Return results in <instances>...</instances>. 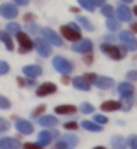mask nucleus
Returning <instances> with one entry per match:
<instances>
[{
    "label": "nucleus",
    "instance_id": "nucleus-34",
    "mask_svg": "<svg viewBox=\"0 0 137 149\" xmlns=\"http://www.w3.org/2000/svg\"><path fill=\"white\" fill-rule=\"evenodd\" d=\"M9 130V121L0 118V132H7Z\"/></svg>",
    "mask_w": 137,
    "mask_h": 149
},
{
    "label": "nucleus",
    "instance_id": "nucleus-44",
    "mask_svg": "<svg viewBox=\"0 0 137 149\" xmlns=\"http://www.w3.org/2000/svg\"><path fill=\"white\" fill-rule=\"evenodd\" d=\"M25 21H27V23L30 25V23L34 21V14H30V13H28V14H25Z\"/></svg>",
    "mask_w": 137,
    "mask_h": 149
},
{
    "label": "nucleus",
    "instance_id": "nucleus-49",
    "mask_svg": "<svg viewBox=\"0 0 137 149\" xmlns=\"http://www.w3.org/2000/svg\"><path fill=\"white\" fill-rule=\"evenodd\" d=\"M132 30H134V32H137V23H134V25H132Z\"/></svg>",
    "mask_w": 137,
    "mask_h": 149
},
{
    "label": "nucleus",
    "instance_id": "nucleus-35",
    "mask_svg": "<svg viewBox=\"0 0 137 149\" xmlns=\"http://www.w3.org/2000/svg\"><path fill=\"white\" fill-rule=\"evenodd\" d=\"M127 81H137V70L127 72Z\"/></svg>",
    "mask_w": 137,
    "mask_h": 149
},
{
    "label": "nucleus",
    "instance_id": "nucleus-22",
    "mask_svg": "<svg viewBox=\"0 0 137 149\" xmlns=\"http://www.w3.org/2000/svg\"><path fill=\"white\" fill-rule=\"evenodd\" d=\"M120 107H121V104H120V102H114V100L104 102V104L100 105V109H102L104 112H109V111H116V109H120Z\"/></svg>",
    "mask_w": 137,
    "mask_h": 149
},
{
    "label": "nucleus",
    "instance_id": "nucleus-18",
    "mask_svg": "<svg viewBox=\"0 0 137 149\" xmlns=\"http://www.w3.org/2000/svg\"><path fill=\"white\" fill-rule=\"evenodd\" d=\"M39 123H41L44 128H53V126L58 125V119H56L55 116H42V118H39Z\"/></svg>",
    "mask_w": 137,
    "mask_h": 149
},
{
    "label": "nucleus",
    "instance_id": "nucleus-11",
    "mask_svg": "<svg viewBox=\"0 0 137 149\" xmlns=\"http://www.w3.org/2000/svg\"><path fill=\"white\" fill-rule=\"evenodd\" d=\"M35 47H37L41 56H49L51 54V46L46 42V39H37L35 40Z\"/></svg>",
    "mask_w": 137,
    "mask_h": 149
},
{
    "label": "nucleus",
    "instance_id": "nucleus-52",
    "mask_svg": "<svg viewBox=\"0 0 137 149\" xmlns=\"http://www.w3.org/2000/svg\"><path fill=\"white\" fill-rule=\"evenodd\" d=\"M123 2H134V0H123Z\"/></svg>",
    "mask_w": 137,
    "mask_h": 149
},
{
    "label": "nucleus",
    "instance_id": "nucleus-3",
    "mask_svg": "<svg viewBox=\"0 0 137 149\" xmlns=\"http://www.w3.org/2000/svg\"><path fill=\"white\" fill-rule=\"evenodd\" d=\"M100 51L106 53V54H107L109 58H113V60H121V58H123V51L118 49V47L113 46V44H102V46H100Z\"/></svg>",
    "mask_w": 137,
    "mask_h": 149
},
{
    "label": "nucleus",
    "instance_id": "nucleus-36",
    "mask_svg": "<svg viewBox=\"0 0 137 149\" xmlns=\"http://www.w3.org/2000/svg\"><path fill=\"white\" fill-rule=\"evenodd\" d=\"M95 123H97V125H106V123H107V118H106V116L97 114V116H95Z\"/></svg>",
    "mask_w": 137,
    "mask_h": 149
},
{
    "label": "nucleus",
    "instance_id": "nucleus-8",
    "mask_svg": "<svg viewBox=\"0 0 137 149\" xmlns=\"http://www.w3.org/2000/svg\"><path fill=\"white\" fill-rule=\"evenodd\" d=\"M42 35H44V39H46L48 42H51V44H55V46H62V44H63L62 37H60L58 33H55L53 30H49V28H44V30H42Z\"/></svg>",
    "mask_w": 137,
    "mask_h": 149
},
{
    "label": "nucleus",
    "instance_id": "nucleus-7",
    "mask_svg": "<svg viewBox=\"0 0 137 149\" xmlns=\"http://www.w3.org/2000/svg\"><path fill=\"white\" fill-rule=\"evenodd\" d=\"M120 39L125 42V46H127V49H128V51L137 49V40H135L134 33H130V32H121V33H120Z\"/></svg>",
    "mask_w": 137,
    "mask_h": 149
},
{
    "label": "nucleus",
    "instance_id": "nucleus-9",
    "mask_svg": "<svg viewBox=\"0 0 137 149\" xmlns=\"http://www.w3.org/2000/svg\"><path fill=\"white\" fill-rule=\"evenodd\" d=\"M16 130H18L20 133H23V135H28V133L34 132V126H32V123L27 121V119H16Z\"/></svg>",
    "mask_w": 137,
    "mask_h": 149
},
{
    "label": "nucleus",
    "instance_id": "nucleus-27",
    "mask_svg": "<svg viewBox=\"0 0 137 149\" xmlns=\"http://www.w3.org/2000/svg\"><path fill=\"white\" fill-rule=\"evenodd\" d=\"M79 2V6L83 7V9H86V11H95V4H93V0H78Z\"/></svg>",
    "mask_w": 137,
    "mask_h": 149
},
{
    "label": "nucleus",
    "instance_id": "nucleus-10",
    "mask_svg": "<svg viewBox=\"0 0 137 149\" xmlns=\"http://www.w3.org/2000/svg\"><path fill=\"white\" fill-rule=\"evenodd\" d=\"M23 74H25L28 79H35V77H39L41 74H42V68L39 65H27L23 68Z\"/></svg>",
    "mask_w": 137,
    "mask_h": 149
},
{
    "label": "nucleus",
    "instance_id": "nucleus-28",
    "mask_svg": "<svg viewBox=\"0 0 137 149\" xmlns=\"http://www.w3.org/2000/svg\"><path fill=\"white\" fill-rule=\"evenodd\" d=\"M6 30H7V33H13V35H16V37L21 33V32H20L21 28H20V25H18V23H9Z\"/></svg>",
    "mask_w": 137,
    "mask_h": 149
},
{
    "label": "nucleus",
    "instance_id": "nucleus-40",
    "mask_svg": "<svg viewBox=\"0 0 137 149\" xmlns=\"http://www.w3.org/2000/svg\"><path fill=\"white\" fill-rule=\"evenodd\" d=\"M85 79H86L88 83H97V79H99V77H97V76H93V74H88V76H85Z\"/></svg>",
    "mask_w": 137,
    "mask_h": 149
},
{
    "label": "nucleus",
    "instance_id": "nucleus-50",
    "mask_svg": "<svg viewBox=\"0 0 137 149\" xmlns=\"http://www.w3.org/2000/svg\"><path fill=\"white\" fill-rule=\"evenodd\" d=\"M93 149H106V147H102V146H99V147H93Z\"/></svg>",
    "mask_w": 137,
    "mask_h": 149
},
{
    "label": "nucleus",
    "instance_id": "nucleus-41",
    "mask_svg": "<svg viewBox=\"0 0 137 149\" xmlns=\"http://www.w3.org/2000/svg\"><path fill=\"white\" fill-rule=\"evenodd\" d=\"M28 30H30L32 33H39V32H41V28H39L37 25H28Z\"/></svg>",
    "mask_w": 137,
    "mask_h": 149
},
{
    "label": "nucleus",
    "instance_id": "nucleus-46",
    "mask_svg": "<svg viewBox=\"0 0 137 149\" xmlns=\"http://www.w3.org/2000/svg\"><path fill=\"white\" fill-rule=\"evenodd\" d=\"M104 2H106V0H93V4H95V6H102V7L106 6Z\"/></svg>",
    "mask_w": 137,
    "mask_h": 149
},
{
    "label": "nucleus",
    "instance_id": "nucleus-38",
    "mask_svg": "<svg viewBox=\"0 0 137 149\" xmlns=\"http://www.w3.org/2000/svg\"><path fill=\"white\" fill-rule=\"evenodd\" d=\"M9 72V65L6 61H0V74H7Z\"/></svg>",
    "mask_w": 137,
    "mask_h": 149
},
{
    "label": "nucleus",
    "instance_id": "nucleus-25",
    "mask_svg": "<svg viewBox=\"0 0 137 149\" xmlns=\"http://www.w3.org/2000/svg\"><path fill=\"white\" fill-rule=\"evenodd\" d=\"M0 40L6 44V47H7L9 51H13V49H14V44H13V40H11V37H9V33H7V32H0Z\"/></svg>",
    "mask_w": 137,
    "mask_h": 149
},
{
    "label": "nucleus",
    "instance_id": "nucleus-6",
    "mask_svg": "<svg viewBox=\"0 0 137 149\" xmlns=\"http://www.w3.org/2000/svg\"><path fill=\"white\" fill-rule=\"evenodd\" d=\"M0 16L2 18H7V19H13L18 16V7L14 4H4L0 7Z\"/></svg>",
    "mask_w": 137,
    "mask_h": 149
},
{
    "label": "nucleus",
    "instance_id": "nucleus-24",
    "mask_svg": "<svg viewBox=\"0 0 137 149\" xmlns=\"http://www.w3.org/2000/svg\"><path fill=\"white\" fill-rule=\"evenodd\" d=\"M81 126H83L85 130H88V132H100V130H102L100 125H97L95 121H86V119L81 123Z\"/></svg>",
    "mask_w": 137,
    "mask_h": 149
},
{
    "label": "nucleus",
    "instance_id": "nucleus-4",
    "mask_svg": "<svg viewBox=\"0 0 137 149\" xmlns=\"http://www.w3.org/2000/svg\"><path fill=\"white\" fill-rule=\"evenodd\" d=\"M78 144V137L76 135H63L60 142H56V149H71Z\"/></svg>",
    "mask_w": 137,
    "mask_h": 149
},
{
    "label": "nucleus",
    "instance_id": "nucleus-1",
    "mask_svg": "<svg viewBox=\"0 0 137 149\" xmlns=\"http://www.w3.org/2000/svg\"><path fill=\"white\" fill-rule=\"evenodd\" d=\"M62 35L68 40H81V30L76 23H71V25H63L62 28Z\"/></svg>",
    "mask_w": 137,
    "mask_h": 149
},
{
    "label": "nucleus",
    "instance_id": "nucleus-12",
    "mask_svg": "<svg viewBox=\"0 0 137 149\" xmlns=\"http://www.w3.org/2000/svg\"><path fill=\"white\" fill-rule=\"evenodd\" d=\"M92 47H93L92 40H79L78 44L72 46V51H76V53H88V54H90Z\"/></svg>",
    "mask_w": 137,
    "mask_h": 149
},
{
    "label": "nucleus",
    "instance_id": "nucleus-39",
    "mask_svg": "<svg viewBox=\"0 0 137 149\" xmlns=\"http://www.w3.org/2000/svg\"><path fill=\"white\" fill-rule=\"evenodd\" d=\"M44 111H46V105H39V107H37V109L34 111V116H41V114H42Z\"/></svg>",
    "mask_w": 137,
    "mask_h": 149
},
{
    "label": "nucleus",
    "instance_id": "nucleus-26",
    "mask_svg": "<svg viewBox=\"0 0 137 149\" xmlns=\"http://www.w3.org/2000/svg\"><path fill=\"white\" fill-rule=\"evenodd\" d=\"M78 23H79L83 28H86L88 32H93V30H95V26L92 25V21H88V19H86V18H83V16H78Z\"/></svg>",
    "mask_w": 137,
    "mask_h": 149
},
{
    "label": "nucleus",
    "instance_id": "nucleus-29",
    "mask_svg": "<svg viewBox=\"0 0 137 149\" xmlns=\"http://www.w3.org/2000/svg\"><path fill=\"white\" fill-rule=\"evenodd\" d=\"M107 28H109V30H118V28H120V19L109 18V19H107Z\"/></svg>",
    "mask_w": 137,
    "mask_h": 149
},
{
    "label": "nucleus",
    "instance_id": "nucleus-30",
    "mask_svg": "<svg viewBox=\"0 0 137 149\" xmlns=\"http://www.w3.org/2000/svg\"><path fill=\"white\" fill-rule=\"evenodd\" d=\"M9 107H11V102H9L6 97L0 95V109H9Z\"/></svg>",
    "mask_w": 137,
    "mask_h": 149
},
{
    "label": "nucleus",
    "instance_id": "nucleus-33",
    "mask_svg": "<svg viewBox=\"0 0 137 149\" xmlns=\"http://www.w3.org/2000/svg\"><path fill=\"white\" fill-rule=\"evenodd\" d=\"M128 146L132 149H137V135H130L128 137Z\"/></svg>",
    "mask_w": 137,
    "mask_h": 149
},
{
    "label": "nucleus",
    "instance_id": "nucleus-20",
    "mask_svg": "<svg viewBox=\"0 0 137 149\" xmlns=\"http://www.w3.org/2000/svg\"><path fill=\"white\" fill-rule=\"evenodd\" d=\"M95 84H97L99 88H102V90H109V88L114 86V81H113L111 77H99Z\"/></svg>",
    "mask_w": 137,
    "mask_h": 149
},
{
    "label": "nucleus",
    "instance_id": "nucleus-45",
    "mask_svg": "<svg viewBox=\"0 0 137 149\" xmlns=\"http://www.w3.org/2000/svg\"><path fill=\"white\" fill-rule=\"evenodd\" d=\"M14 2H16L18 6H27V4H28V0H14Z\"/></svg>",
    "mask_w": 137,
    "mask_h": 149
},
{
    "label": "nucleus",
    "instance_id": "nucleus-17",
    "mask_svg": "<svg viewBox=\"0 0 137 149\" xmlns=\"http://www.w3.org/2000/svg\"><path fill=\"white\" fill-rule=\"evenodd\" d=\"M118 93H120L123 98H130V97L134 95V86H132L130 83H121V84L118 86Z\"/></svg>",
    "mask_w": 137,
    "mask_h": 149
},
{
    "label": "nucleus",
    "instance_id": "nucleus-19",
    "mask_svg": "<svg viewBox=\"0 0 137 149\" xmlns=\"http://www.w3.org/2000/svg\"><path fill=\"white\" fill-rule=\"evenodd\" d=\"M72 84H74L78 90H81V91H88V90H90V83H88L85 77H74V79H72Z\"/></svg>",
    "mask_w": 137,
    "mask_h": 149
},
{
    "label": "nucleus",
    "instance_id": "nucleus-32",
    "mask_svg": "<svg viewBox=\"0 0 137 149\" xmlns=\"http://www.w3.org/2000/svg\"><path fill=\"white\" fill-rule=\"evenodd\" d=\"M81 111H83L85 114H92V112H93V105H92V104H83V105H81Z\"/></svg>",
    "mask_w": 137,
    "mask_h": 149
},
{
    "label": "nucleus",
    "instance_id": "nucleus-2",
    "mask_svg": "<svg viewBox=\"0 0 137 149\" xmlns=\"http://www.w3.org/2000/svg\"><path fill=\"white\" fill-rule=\"evenodd\" d=\"M53 67H55L58 72H62L63 76H67V74H71V72H72V63L68 61L67 58H63V56H56V58H53Z\"/></svg>",
    "mask_w": 137,
    "mask_h": 149
},
{
    "label": "nucleus",
    "instance_id": "nucleus-13",
    "mask_svg": "<svg viewBox=\"0 0 137 149\" xmlns=\"http://www.w3.org/2000/svg\"><path fill=\"white\" fill-rule=\"evenodd\" d=\"M56 91V86L53 83H44L37 88V97H46V95H53Z\"/></svg>",
    "mask_w": 137,
    "mask_h": 149
},
{
    "label": "nucleus",
    "instance_id": "nucleus-5",
    "mask_svg": "<svg viewBox=\"0 0 137 149\" xmlns=\"http://www.w3.org/2000/svg\"><path fill=\"white\" fill-rule=\"evenodd\" d=\"M18 42L21 44V47H20V53H27V51H30L32 47H35V42H32V39L27 35V33H20L18 35Z\"/></svg>",
    "mask_w": 137,
    "mask_h": 149
},
{
    "label": "nucleus",
    "instance_id": "nucleus-51",
    "mask_svg": "<svg viewBox=\"0 0 137 149\" xmlns=\"http://www.w3.org/2000/svg\"><path fill=\"white\" fill-rule=\"evenodd\" d=\"M134 14H135V16H137V7H134Z\"/></svg>",
    "mask_w": 137,
    "mask_h": 149
},
{
    "label": "nucleus",
    "instance_id": "nucleus-43",
    "mask_svg": "<svg viewBox=\"0 0 137 149\" xmlns=\"http://www.w3.org/2000/svg\"><path fill=\"white\" fill-rule=\"evenodd\" d=\"M130 107H132V100H130V98H125V104H123V109H125V111H128Z\"/></svg>",
    "mask_w": 137,
    "mask_h": 149
},
{
    "label": "nucleus",
    "instance_id": "nucleus-21",
    "mask_svg": "<svg viewBox=\"0 0 137 149\" xmlns=\"http://www.w3.org/2000/svg\"><path fill=\"white\" fill-rule=\"evenodd\" d=\"M55 112L56 114H76V107L74 105H56Z\"/></svg>",
    "mask_w": 137,
    "mask_h": 149
},
{
    "label": "nucleus",
    "instance_id": "nucleus-14",
    "mask_svg": "<svg viewBox=\"0 0 137 149\" xmlns=\"http://www.w3.org/2000/svg\"><path fill=\"white\" fill-rule=\"evenodd\" d=\"M0 149H20V142L16 139L4 137V139H0Z\"/></svg>",
    "mask_w": 137,
    "mask_h": 149
},
{
    "label": "nucleus",
    "instance_id": "nucleus-16",
    "mask_svg": "<svg viewBox=\"0 0 137 149\" xmlns=\"http://www.w3.org/2000/svg\"><path fill=\"white\" fill-rule=\"evenodd\" d=\"M116 16H118L120 21H130L132 19V13H130V9L127 6H120L116 9Z\"/></svg>",
    "mask_w": 137,
    "mask_h": 149
},
{
    "label": "nucleus",
    "instance_id": "nucleus-42",
    "mask_svg": "<svg viewBox=\"0 0 137 149\" xmlns=\"http://www.w3.org/2000/svg\"><path fill=\"white\" fill-rule=\"evenodd\" d=\"M65 128L67 130H74V128H78V125L74 121H68V123H65Z\"/></svg>",
    "mask_w": 137,
    "mask_h": 149
},
{
    "label": "nucleus",
    "instance_id": "nucleus-48",
    "mask_svg": "<svg viewBox=\"0 0 137 149\" xmlns=\"http://www.w3.org/2000/svg\"><path fill=\"white\" fill-rule=\"evenodd\" d=\"M18 83H20V84H21V86H25V84H27V81H25V79H21V77H20V79H18Z\"/></svg>",
    "mask_w": 137,
    "mask_h": 149
},
{
    "label": "nucleus",
    "instance_id": "nucleus-15",
    "mask_svg": "<svg viewBox=\"0 0 137 149\" xmlns=\"http://www.w3.org/2000/svg\"><path fill=\"white\" fill-rule=\"evenodd\" d=\"M56 137V132H48V130H44V132H41L39 133V146H48L53 139Z\"/></svg>",
    "mask_w": 137,
    "mask_h": 149
},
{
    "label": "nucleus",
    "instance_id": "nucleus-23",
    "mask_svg": "<svg viewBox=\"0 0 137 149\" xmlns=\"http://www.w3.org/2000/svg\"><path fill=\"white\" fill-rule=\"evenodd\" d=\"M128 146V140L127 139H123V137H113V147L114 149H125Z\"/></svg>",
    "mask_w": 137,
    "mask_h": 149
},
{
    "label": "nucleus",
    "instance_id": "nucleus-31",
    "mask_svg": "<svg viewBox=\"0 0 137 149\" xmlns=\"http://www.w3.org/2000/svg\"><path fill=\"white\" fill-rule=\"evenodd\" d=\"M102 13H104V16H109V18H111V16L114 14V9H113L111 6H104V7H102Z\"/></svg>",
    "mask_w": 137,
    "mask_h": 149
},
{
    "label": "nucleus",
    "instance_id": "nucleus-47",
    "mask_svg": "<svg viewBox=\"0 0 137 149\" xmlns=\"http://www.w3.org/2000/svg\"><path fill=\"white\" fill-rule=\"evenodd\" d=\"M85 61H86V63H92V54H86V56H85Z\"/></svg>",
    "mask_w": 137,
    "mask_h": 149
},
{
    "label": "nucleus",
    "instance_id": "nucleus-37",
    "mask_svg": "<svg viewBox=\"0 0 137 149\" xmlns=\"http://www.w3.org/2000/svg\"><path fill=\"white\" fill-rule=\"evenodd\" d=\"M23 149H42V146H39V144H32V142H27V144L23 146Z\"/></svg>",
    "mask_w": 137,
    "mask_h": 149
}]
</instances>
